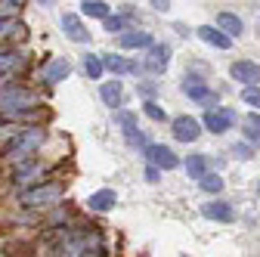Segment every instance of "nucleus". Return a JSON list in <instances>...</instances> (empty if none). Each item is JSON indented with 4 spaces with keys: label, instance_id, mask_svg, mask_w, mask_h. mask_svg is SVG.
I'll use <instances>...</instances> for the list:
<instances>
[{
    "label": "nucleus",
    "instance_id": "nucleus-1",
    "mask_svg": "<svg viewBox=\"0 0 260 257\" xmlns=\"http://www.w3.org/2000/svg\"><path fill=\"white\" fill-rule=\"evenodd\" d=\"M96 251H106V242L96 227H78V230H65L53 248L56 257H87Z\"/></svg>",
    "mask_w": 260,
    "mask_h": 257
},
{
    "label": "nucleus",
    "instance_id": "nucleus-2",
    "mask_svg": "<svg viewBox=\"0 0 260 257\" xmlns=\"http://www.w3.org/2000/svg\"><path fill=\"white\" fill-rule=\"evenodd\" d=\"M41 109V96L22 84L0 87V121H22Z\"/></svg>",
    "mask_w": 260,
    "mask_h": 257
},
{
    "label": "nucleus",
    "instance_id": "nucleus-3",
    "mask_svg": "<svg viewBox=\"0 0 260 257\" xmlns=\"http://www.w3.org/2000/svg\"><path fill=\"white\" fill-rule=\"evenodd\" d=\"M44 146V131L41 127H22V131L4 146V158L10 165H25V162H35V152Z\"/></svg>",
    "mask_w": 260,
    "mask_h": 257
},
{
    "label": "nucleus",
    "instance_id": "nucleus-4",
    "mask_svg": "<svg viewBox=\"0 0 260 257\" xmlns=\"http://www.w3.org/2000/svg\"><path fill=\"white\" fill-rule=\"evenodd\" d=\"M62 196H65V186L62 183H47V186L22 192L19 202H22V208H53Z\"/></svg>",
    "mask_w": 260,
    "mask_h": 257
},
{
    "label": "nucleus",
    "instance_id": "nucleus-5",
    "mask_svg": "<svg viewBox=\"0 0 260 257\" xmlns=\"http://www.w3.org/2000/svg\"><path fill=\"white\" fill-rule=\"evenodd\" d=\"M183 93L189 96V100H195L199 106H205L208 112L211 109H217V93L202 81V78H195V75H186L183 78Z\"/></svg>",
    "mask_w": 260,
    "mask_h": 257
},
{
    "label": "nucleus",
    "instance_id": "nucleus-6",
    "mask_svg": "<svg viewBox=\"0 0 260 257\" xmlns=\"http://www.w3.org/2000/svg\"><path fill=\"white\" fill-rule=\"evenodd\" d=\"M143 155H146V162H149V168H161V171H177L180 168V158H177V152L174 149H168V146H161V143H149L146 149H143Z\"/></svg>",
    "mask_w": 260,
    "mask_h": 257
},
{
    "label": "nucleus",
    "instance_id": "nucleus-7",
    "mask_svg": "<svg viewBox=\"0 0 260 257\" xmlns=\"http://www.w3.org/2000/svg\"><path fill=\"white\" fill-rule=\"evenodd\" d=\"M168 62H171V47L168 44H152L149 47V56L143 59V66H137L134 72H152V75H161V72H165L168 69Z\"/></svg>",
    "mask_w": 260,
    "mask_h": 257
},
{
    "label": "nucleus",
    "instance_id": "nucleus-8",
    "mask_svg": "<svg viewBox=\"0 0 260 257\" xmlns=\"http://www.w3.org/2000/svg\"><path fill=\"white\" fill-rule=\"evenodd\" d=\"M233 124H236V112L226 109V106H217V109H211L205 115V127H208L211 134H226Z\"/></svg>",
    "mask_w": 260,
    "mask_h": 257
},
{
    "label": "nucleus",
    "instance_id": "nucleus-9",
    "mask_svg": "<svg viewBox=\"0 0 260 257\" xmlns=\"http://www.w3.org/2000/svg\"><path fill=\"white\" fill-rule=\"evenodd\" d=\"M171 131H174V137L180 143H195V140L202 137V124L195 121V118H189V115H180V118L171 121Z\"/></svg>",
    "mask_w": 260,
    "mask_h": 257
},
{
    "label": "nucleus",
    "instance_id": "nucleus-10",
    "mask_svg": "<svg viewBox=\"0 0 260 257\" xmlns=\"http://www.w3.org/2000/svg\"><path fill=\"white\" fill-rule=\"evenodd\" d=\"M230 75H233L239 84H245V87H257V84H260V66H257V62H251V59L233 62Z\"/></svg>",
    "mask_w": 260,
    "mask_h": 257
},
{
    "label": "nucleus",
    "instance_id": "nucleus-11",
    "mask_svg": "<svg viewBox=\"0 0 260 257\" xmlns=\"http://www.w3.org/2000/svg\"><path fill=\"white\" fill-rule=\"evenodd\" d=\"M72 75V66H69V59H50L47 62V66L41 69V81L44 84H59V81H65V78H69Z\"/></svg>",
    "mask_w": 260,
    "mask_h": 257
},
{
    "label": "nucleus",
    "instance_id": "nucleus-12",
    "mask_svg": "<svg viewBox=\"0 0 260 257\" xmlns=\"http://www.w3.org/2000/svg\"><path fill=\"white\" fill-rule=\"evenodd\" d=\"M25 62H28V56L22 50H4V53H0V81L16 75V72H22Z\"/></svg>",
    "mask_w": 260,
    "mask_h": 257
},
{
    "label": "nucleus",
    "instance_id": "nucleus-13",
    "mask_svg": "<svg viewBox=\"0 0 260 257\" xmlns=\"http://www.w3.org/2000/svg\"><path fill=\"white\" fill-rule=\"evenodd\" d=\"M44 174H47V168L41 162H25V165H19L13 171V183L16 186H28V183H38Z\"/></svg>",
    "mask_w": 260,
    "mask_h": 257
},
{
    "label": "nucleus",
    "instance_id": "nucleus-14",
    "mask_svg": "<svg viewBox=\"0 0 260 257\" xmlns=\"http://www.w3.org/2000/svg\"><path fill=\"white\" fill-rule=\"evenodd\" d=\"M28 28L19 22V19H0V44H16V41H25Z\"/></svg>",
    "mask_w": 260,
    "mask_h": 257
},
{
    "label": "nucleus",
    "instance_id": "nucleus-15",
    "mask_svg": "<svg viewBox=\"0 0 260 257\" xmlns=\"http://www.w3.org/2000/svg\"><path fill=\"white\" fill-rule=\"evenodd\" d=\"M62 28H65V35H69L75 44H87V41H90V31L84 28V22H81L75 13H65V16H62Z\"/></svg>",
    "mask_w": 260,
    "mask_h": 257
},
{
    "label": "nucleus",
    "instance_id": "nucleus-16",
    "mask_svg": "<svg viewBox=\"0 0 260 257\" xmlns=\"http://www.w3.org/2000/svg\"><path fill=\"white\" fill-rule=\"evenodd\" d=\"M118 44L124 47V50H140V47H152V35L149 31H140V28H130V31H124V35L118 38Z\"/></svg>",
    "mask_w": 260,
    "mask_h": 257
},
{
    "label": "nucleus",
    "instance_id": "nucleus-17",
    "mask_svg": "<svg viewBox=\"0 0 260 257\" xmlns=\"http://www.w3.org/2000/svg\"><path fill=\"white\" fill-rule=\"evenodd\" d=\"M202 214H205L208 220H217V223H230V220L236 217L230 202H208V205L202 208Z\"/></svg>",
    "mask_w": 260,
    "mask_h": 257
},
{
    "label": "nucleus",
    "instance_id": "nucleus-18",
    "mask_svg": "<svg viewBox=\"0 0 260 257\" xmlns=\"http://www.w3.org/2000/svg\"><path fill=\"white\" fill-rule=\"evenodd\" d=\"M87 205H90V211H112L118 205V196H115V189H100L87 199Z\"/></svg>",
    "mask_w": 260,
    "mask_h": 257
},
{
    "label": "nucleus",
    "instance_id": "nucleus-19",
    "mask_svg": "<svg viewBox=\"0 0 260 257\" xmlns=\"http://www.w3.org/2000/svg\"><path fill=\"white\" fill-rule=\"evenodd\" d=\"M199 38H202L205 44H211V47H217V50H230V47H233V41H230V38H226V35H223V31H217L214 25H202V28H199Z\"/></svg>",
    "mask_w": 260,
    "mask_h": 257
},
{
    "label": "nucleus",
    "instance_id": "nucleus-20",
    "mask_svg": "<svg viewBox=\"0 0 260 257\" xmlns=\"http://www.w3.org/2000/svg\"><path fill=\"white\" fill-rule=\"evenodd\" d=\"M242 28H245V25H242V19H239V16H233V13H220V16H217V31H223V35L230 38V41L242 35Z\"/></svg>",
    "mask_w": 260,
    "mask_h": 257
},
{
    "label": "nucleus",
    "instance_id": "nucleus-21",
    "mask_svg": "<svg viewBox=\"0 0 260 257\" xmlns=\"http://www.w3.org/2000/svg\"><path fill=\"white\" fill-rule=\"evenodd\" d=\"M100 96H103V103H106V106L118 109L121 100H124V87H121V81H106L103 90H100Z\"/></svg>",
    "mask_w": 260,
    "mask_h": 257
},
{
    "label": "nucleus",
    "instance_id": "nucleus-22",
    "mask_svg": "<svg viewBox=\"0 0 260 257\" xmlns=\"http://www.w3.org/2000/svg\"><path fill=\"white\" fill-rule=\"evenodd\" d=\"M186 171L192 180H202L208 174V155H189V162H186Z\"/></svg>",
    "mask_w": 260,
    "mask_h": 257
},
{
    "label": "nucleus",
    "instance_id": "nucleus-23",
    "mask_svg": "<svg viewBox=\"0 0 260 257\" xmlns=\"http://www.w3.org/2000/svg\"><path fill=\"white\" fill-rule=\"evenodd\" d=\"M103 69H109V72H115V75H124V72H134V66L124 59V56H115V53H109V56H103Z\"/></svg>",
    "mask_w": 260,
    "mask_h": 257
},
{
    "label": "nucleus",
    "instance_id": "nucleus-24",
    "mask_svg": "<svg viewBox=\"0 0 260 257\" xmlns=\"http://www.w3.org/2000/svg\"><path fill=\"white\" fill-rule=\"evenodd\" d=\"M81 10H84V16H93V19H106L109 16V4H103V0H84Z\"/></svg>",
    "mask_w": 260,
    "mask_h": 257
},
{
    "label": "nucleus",
    "instance_id": "nucleus-25",
    "mask_svg": "<svg viewBox=\"0 0 260 257\" xmlns=\"http://www.w3.org/2000/svg\"><path fill=\"white\" fill-rule=\"evenodd\" d=\"M84 72H87L90 78H103V59H100V56H87V59H84Z\"/></svg>",
    "mask_w": 260,
    "mask_h": 257
},
{
    "label": "nucleus",
    "instance_id": "nucleus-26",
    "mask_svg": "<svg viewBox=\"0 0 260 257\" xmlns=\"http://www.w3.org/2000/svg\"><path fill=\"white\" fill-rule=\"evenodd\" d=\"M199 183H202V189H205V192H220V189H223V180H220L217 174H205Z\"/></svg>",
    "mask_w": 260,
    "mask_h": 257
},
{
    "label": "nucleus",
    "instance_id": "nucleus-27",
    "mask_svg": "<svg viewBox=\"0 0 260 257\" xmlns=\"http://www.w3.org/2000/svg\"><path fill=\"white\" fill-rule=\"evenodd\" d=\"M242 103H248V106H254L260 112V87H245L242 90Z\"/></svg>",
    "mask_w": 260,
    "mask_h": 257
},
{
    "label": "nucleus",
    "instance_id": "nucleus-28",
    "mask_svg": "<svg viewBox=\"0 0 260 257\" xmlns=\"http://www.w3.org/2000/svg\"><path fill=\"white\" fill-rule=\"evenodd\" d=\"M143 112H146L152 121H165V118H168V115H165V109H161L158 103H152V100H149V103H143Z\"/></svg>",
    "mask_w": 260,
    "mask_h": 257
},
{
    "label": "nucleus",
    "instance_id": "nucleus-29",
    "mask_svg": "<svg viewBox=\"0 0 260 257\" xmlns=\"http://www.w3.org/2000/svg\"><path fill=\"white\" fill-rule=\"evenodd\" d=\"M103 22H106V31H112V35H115V31H121V35H124V25H127L124 16H106Z\"/></svg>",
    "mask_w": 260,
    "mask_h": 257
},
{
    "label": "nucleus",
    "instance_id": "nucleus-30",
    "mask_svg": "<svg viewBox=\"0 0 260 257\" xmlns=\"http://www.w3.org/2000/svg\"><path fill=\"white\" fill-rule=\"evenodd\" d=\"M19 7H22V4H16V0H0V19H4V16L10 19V16L19 10Z\"/></svg>",
    "mask_w": 260,
    "mask_h": 257
},
{
    "label": "nucleus",
    "instance_id": "nucleus-31",
    "mask_svg": "<svg viewBox=\"0 0 260 257\" xmlns=\"http://www.w3.org/2000/svg\"><path fill=\"white\" fill-rule=\"evenodd\" d=\"M233 155L242 158V162H248V158H251V146H248V143H236V146H233Z\"/></svg>",
    "mask_w": 260,
    "mask_h": 257
},
{
    "label": "nucleus",
    "instance_id": "nucleus-32",
    "mask_svg": "<svg viewBox=\"0 0 260 257\" xmlns=\"http://www.w3.org/2000/svg\"><path fill=\"white\" fill-rule=\"evenodd\" d=\"M245 124H251V127H257V131H260V115H257V112H254V115H248V118H245Z\"/></svg>",
    "mask_w": 260,
    "mask_h": 257
},
{
    "label": "nucleus",
    "instance_id": "nucleus-33",
    "mask_svg": "<svg viewBox=\"0 0 260 257\" xmlns=\"http://www.w3.org/2000/svg\"><path fill=\"white\" fill-rule=\"evenodd\" d=\"M146 180H149V183H158V171H155V168H146Z\"/></svg>",
    "mask_w": 260,
    "mask_h": 257
},
{
    "label": "nucleus",
    "instance_id": "nucleus-34",
    "mask_svg": "<svg viewBox=\"0 0 260 257\" xmlns=\"http://www.w3.org/2000/svg\"><path fill=\"white\" fill-rule=\"evenodd\" d=\"M140 90H143V93H146V96H152V93H155V84H143V87H140Z\"/></svg>",
    "mask_w": 260,
    "mask_h": 257
},
{
    "label": "nucleus",
    "instance_id": "nucleus-35",
    "mask_svg": "<svg viewBox=\"0 0 260 257\" xmlns=\"http://www.w3.org/2000/svg\"><path fill=\"white\" fill-rule=\"evenodd\" d=\"M87 257H106V251H96V254H87Z\"/></svg>",
    "mask_w": 260,
    "mask_h": 257
}]
</instances>
